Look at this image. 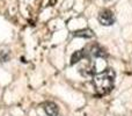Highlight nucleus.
I'll return each instance as SVG.
<instances>
[{"label": "nucleus", "mask_w": 132, "mask_h": 116, "mask_svg": "<svg viewBox=\"0 0 132 116\" xmlns=\"http://www.w3.org/2000/svg\"><path fill=\"white\" fill-rule=\"evenodd\" d=\"M43 109L48 116H58L59 114V109H58L57 105L55 102H51V101L43 103Z\"/></svg>", "instance_id": "20e7f679"}, {"label": "nucleus", "mask_w": 132, "mask_h": 116, "mask_svg": "<svg viewBox=\"0 0 132 116\" xmlns=\"http://www.w3.org/2000/svg\"><path fill=\"white\" fill-rule=\"evenodd\" d=\"M86 51H87V56L88 58L93 59V58H104L107 56V52L104 51V49L102 47H100L98 44H90V45L86 47Z\"/></svg>", "instance_id": "f03ea898"}, {"label": "nucleus", "mask_w": 132, "mask_h": 116, "mask_svg": "<svg viewBox=\"0 0 132 116\" xmlns=\"http://www.w3.org/2000/svg\"><path fill=\"white\" fill-rule=\"evenodd\" d=\"M97 19H98V22L102 26H111L115 23V15L109 9H103V11H101Z\"/></svg>", "instance_id": "7ed1b4c3"}, {"label": "nucleus", "mask_w": 132, "mask_h": 116, "mask_svg": "<svg viewBox=\"0 0 132 116\" xmlns=\"http://www.w3.org/2000/svg\"><path fill=\"white\" fill-rule=\"evenodd\" d=\"M9 58H11V51L7 48H0V60L5 63V61H8Z\"/></svg>", "instance_id": "0eeeda50"}, {"label": "nucleus", "mask_w": 132, "mask_h": 116, "mask_svg": "<svg viewBox=\"0 0 132 116\" xmlns=\"http://www.w3.org/2000/svg\"><path fill=\"white\" fill-rule=\"evenodd\" d=\"M73 35H74V36H77V37H82V38H92V37L95 36V34L93 33V30L88 29V28L77 30V32L73 33Z\"/></svg>", "instance_id": "423d86ee"}, {"label": "nucleus", "mask_w": 132, "mask_h": 116, "mask_svg": "<svg viewBox=\"0 0 132 116\" xmlns=\"http://www.w3.org/2000/svg\"><path fill=\"white\" fill-rule=\"evenodd\" d=\"M85 58H88L87 51L85 48L81 49V50H79V51H75V52L72 55V57H71V65H74V64H77V63H80V61L84 60Z\"/></svg>", "instance_id": "39448f33"}, {"label": "nucleus", "mask_w": 132, "mask_h": 116, "mask_svg": "<svg viewBox=\"0 0 132 116\" xmlns=\"http://www.w3.org/2000/svg\"><path fill=\"white\" fill-rule=\"evenodd\" d=\"M116 73L112 68H107L100 73H95L93 75V85L96 93L98 95H105L114 87Z\"/></svg>", "instance_id": "f257e3e1"}]
</instances>
